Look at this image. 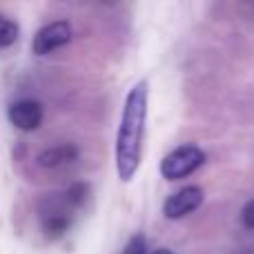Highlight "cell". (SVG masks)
I'll list each match as a JSON object with an SVG mask.
<instances>
[{
	"label": "cell",
	"mask_w": 254,
	"mask_h": 254,
	"mask_svg": "<svg viewBox=\"0 0 254 254\" xmlns=\"http://www.w3.org/2000/svg\"><path fill=\"white\" fill-rule=\"evenodd\" d=\"M65 196H67V201H69L71 205H80V203L85 201V196H87V185L85 183H74L65 192Z\"/></svg>",
	"instance_id": "cell-9"
},
{
	"label": "cell",
	"mask_w": 254,
	"mask_h": 254,
	"mask_svg": "<svg viewBox=\"0 0 254 254\" xmlns=\"http://www.w3.org/2000/svg\"><path fill=\"white\" fill-rule=\"evenodd\" d=\"M18 38V25L11 22L9 18L0 16V47H9Z\"/></svg>",
	"instance_id": "cell-8"
},
{
	"label": "cell",
	"mask_w": 254,
	"mask_h": 254,
	"mask_svg": "<svg viewBox=\"0 0 254 254\" xmlns=\"http://www.w3.org/2000/svg\"><path fill=\"white\" fill-rule=\"evenodd\" d=\"M147 94L149 83L138 80L125 98L119 136H116V172L123 183H129L134 179L140 165L145 121H147Z\"/></svg>",
	"instance_id": "cell-1"
},
{
	"label": "cell",
	"mask_w": 254,
	"mask_h": 254,
	"mask_svg": "<svg viewBox=\"0 0 254 254\" xmlns=\"http://www.w3.org/2000/svg\"><path fill=\"white\" fill-rule=\"evenodd\" d=\"M9 121L22 131H34L43 123V105L31 98H22L9 105Z\"/></svg>",
	"instance_id": "cell-5"
},
{
	"label": "cell",
	"mask_w": 254,
	"mask_h": 254,
	"mask_svg": "<svg viewBox=\"0 0 254 254\" xmlns=\"http://www.w3.org/2000/svg\"><path fill=\"white\" fill-rule=\"evenodd\" d=\"M205 163V154L196 145H181L161 161V174L167 181H179L194 174Z\"/></svg>",
	"instance_id": "cell-2"
},
{
	"label": "cell",
	"mask_w": 254,
	"mask_h": 254,
	"mask_svg": "<svg viewBox=\"0 0 254 254\" xmlns=\"http://www.w3.org/2000/svg\"><path fill=\"white\" fill-rule=\"evenodd\" d=\"M71 40V27L69 22L65 20H56L52 25H45L43 29L36 34L34 43H31V49L38 56H45V54H52L54 49H61L63 45H67Z\"/></svg>",
	"instance_id": "cell-3"
},
{
	"label": "cell",
	"mask_w": 254,
	"mask_h": 254,
	"mask_svg": "<svg viewBox=\"0 0 254 254\" xmlns=\"http://www.w3.org/2000/svg\"><path fill=\"white\" fill-rule=\"evenodd\" d=\"M69 228V219L63 214H52V219L45 221V232L49 239H58L65 234V230Z\"/></svg>",
	"instance_id": "cell-7"
},
{
	"label": "cell",
	"mask_w": 254,
	"mask_h": 254,
	"mask_svg": "<svg viewBox=\"0 0 254 254\" xmlns=\"http://www.w3.org/2000/svg\"><path fill=\"white\" fill-rule=\"evenodd\" d=\"M123 254H147V243H145V237L143 234H136L127 241Z\"/></svg>",
	"instance_id": "cell-10"
},
{
	"label": "cell",
	"mask_w": 254,
	"mask_h": 254,
	"mask_svg": "<svg viewBox=\"0 0 254 254\" xmlns=\"http://www.w3.org/2000/svg\"><path fill=\"white\" fill-rule=\"evenodd\" d=\"M78 158V147L71 143L65 145H58V147H52L47 152H43L38 156V163L43 167H58V165H65V163H71Z\"/></svg>",
	"instance_id": "cell-6"
},
{
	"label": "cell",
	"mask_w": 254,
	"mask_h": 254,
	"mask_svg": "<svg viewBox=\"0 0 254 254\" xmlns=\"http://www.w3.org/2000/svg\"><path fill=\"white\" fill-rule=\"evenodd\" d=\"M152 254H174L172 250H167V248H158L156 252H152Z\"/></svg>",
	"instance_id": "cell-12"
},
{
	"label": "cell",
	"mask_w": 254,
	"mask_h": 254,
	"mask_svg": "<svg viewBox=\"0 0 254 254\" xmlns=\"http://www.w3.org/2000/svg\"><path fill=\"white\" fill-rule=\"evenodd\" d=\"M241 221H243V225H246V228L254 230V198H252V201H248L246 207L241 210Z\"/></svg>",
	"instance_id": "cell-11"
},
{
	"label": "cell",
	"mask_w": 254,
	"mask_h": 254,
	"mask_svg": "<svg viewBox=\"0 0 254 254\" xmlns=\"http://www.w3.org/2000/svg\"><path fill=\"white\" fill-rule=\"evenodd\" d=\"M203 190L198 185H188V188L174 192L163 205V212H165L167 219H183L185 214L194 212L198 205L203 203Z\"/></svg>",
	"instance_id": "cell-4"
}]
</instances>
